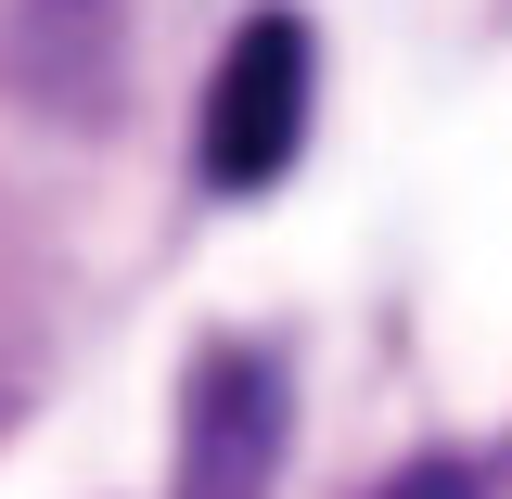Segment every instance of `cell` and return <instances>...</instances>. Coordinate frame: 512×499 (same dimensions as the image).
Instances as JSON below:
<instances>
[{
	"label": "cell",
	"instance_id": "2",
	"mask_svg": "<svg viewBox=\"0 0 512 499\" xmlns=\"http://www.w3.org/2000/svg\"><path fill=\"white\" fill-rule=\"evenodd\" d=\"M282 410H295V384H282L269 346H244V333L205 346L180 372V474H167V499H269Z\"/></svg>",
	"mask_w": 512,
	"mask_h": 499
},
{
	"label": "cell",
	"instance_id": "3",
	"mask_svg": "<svg viewBox=\"0 0 512 499\" xmlns=\"http://www.w3.org/2000/svg\"><path fill=\"white\" fill-rule=\"evenodd\" d=\"M359 499H487V461H474V448H423V461H397V474L359 487Z\"/></svg>",
	"mask_w": 512,
	"mask_h": 499
},
{
	"label": "cell",
	"instance_id": "1",
	"mask_svg": "<svg viewBox=\"0 0 512 499\" xmlns=\"http://www.w3.org/2000/svg\"><path fill=\"white\" fill-rule=\"evenodd\" d=\"M308 90H320V39L295 13H244L231 52H218V77H205V116H192L205 180L218 192H269L295 167V141H308Z\"/></svg>",
	"mask_w": 512,
	"mask_h": 499
}]
</instances>
